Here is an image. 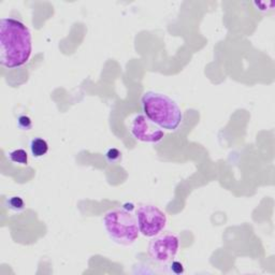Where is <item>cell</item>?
Masks as SVG:
<instances>
[{"mask_svg":"<svg viewBox=\"0 0 275 275\" xmlns=\"http://www.w3.org/2000/svg\"><path fill=\"white\" fill-rule=\"evenodd\" d=\"M32 38L29 28L13 17L0 21V64L8 69L22 67L29 61Z\"/></svg>","mask_w":275,"mask_h":275,"instance_id":"1","label":"cell"},{"mask_svg":"<svg viewBox=\"0 0 275 275\" xmlns=\"http://www.w3.org/2000/svg\"><path fill=\"white\" fill-rule=\"evenodd\" d=\"M144 115L161 129L173 132L183 121V112L174 100L156 91H146L142 96Z\"/></svg>","mask_w":275,"mask_h":275,"instance_id":"2","label":"cell"},{"mask_svg":"<svg viewBox=\"0 0 275 275\" xmlns=\"http://www.w3.org/2000/svg\"><path fill=\"white\" fill-rule=\"evenodd\" d=\"M103 225L110 239L123 246H130L139 238L137 218L125 208L113 209L103 217Z\"/></svg>","mask_w":275,"mask_h":275,"instance_id":"3","label":"cell"},{"mask_svg":"<svg viewBox=\"0 0 275 275\" xmlns=\"http://www.w3.org/2000/svg\"><path fill=\"white\" fill-rule=\"evenodd\" d=\"M137 222L139 231L147 238L158 235L167 225V215L159 207L143 205L137 211Z\"/></svg>","mask_w":275,"mask_h":275,"instance_id":"4","label":"cell"},{"mask_svg":"<svg viewBox=\"0 0 275 275\" xmlns=\"http://www.w3.org/2000/svg\"><path fill=\"white\" fill-rule=\"evenodd\" d=\"M179 250V238L173 233H165L150 241L148 245V255L156 263L167 264L176 256Z\"/></svg>","mask_w":275,"mask_h":275,"instance_id":"5","label":"cell"},{"mask_svg":"<svg viewBox=\"0 0 275 275\" xmlns=\"http://www.w3.org/2000/svg\"><path fill=\"white\" fill-rule=\"evenodd\" d=\"M130 132L137 140L146 143H158L165 137V133L143 114L137 115L133 120Z\"/></svg>","mask_w":275,"mask_h":275,"instance_id":"6","label":"cell"},{"mask_svg":"<svg viewBox=\"0 0 275 275\" xmlns=\"http://www.w3.org/2000/svg\"><path fill=\"white\" fill-rule=\"evenodd\" d=\"M29 147L31 155L35 158H41V157L47 155V153L49 152V144L42 138H35V139H32L29 144Z\"/></svg>","mask_w":275,"mask_h":275,"instance_id":"7","label":"cell"},{"mask_svg":"<svg viewBox=\"0 0 275 275\" xmlns=\"http://www.w3.org/2000/svg\"><path fill=\"white\" fill-rule=\"evenodd\" d=\"M4 205L6 208L15 213L22 212L25 208V202L23 198L19 197V196H10V197H6Z\"/></svg>","mask_w":275,"mask_h":275,"instance_id":"8","label":"cell"},{"mask_svg":"<svg viewBox=\"0 0 275 275\" xmlns=\"http://www.w3.org/2000/svg\"><path fill=\"white\" fill-rule=\"evenodd\" d=\"M9 159L16 163V165H21V166H26L28 163V154L23 148H18L14 149L12 152L9 153Z\"/></svg>","mask_w":275,"mask_h":275,"instance_id":"9","label":"cell"},{"mask_svg":"<svg viewBox=\"0 0 275 275\" xmlns=\"http://www.w3.org/2000/svg\"><path fill=\"white\" fill-rule=\"evenodd\" d=\"M106 158L109 163H117L122 160V153L115 147L109 148L106 153Z\"/></svg>","mask_w":275,"mask_h":275,"instance_id":"10","label":"cell"},{"mask_svg":"<svg viewBox=\"0 0 275 275\" xmlns=\"http://www.w3.org/2000/svg\"><path fill=\"white\" fill-rule=\"evenodd\" d=\"M17 126L22 130H30L32 127V122L27 115H19L17 117Z\"/></svg>","mask_w":275,"mask_h":275,"instance_id":"11","label":"cell"},{"mask_svg":"<svg viewBox=\"0 0 275 275\" xmlns=\"http://www.w3.org/2000/svg\"><path fill=\"white\" fill-rule=\"evenodd\" d=\"M170 267H171L172 272L175 274H181L184 272V267H183V265L179 263V261H173Z\"/></svg>","mask_w":275,"mask_h":275,"instance_id":"12","label":"cell"},{"mask_svg":"<svg viewBox=\"0 0 275 275\" xmlns=\"http://www.w3.org/2000/svg\"><path fill=\"white\" fill-rule=\"evenodd\" d=\"M123 208H125L126 211H128V212H132L133 209L135 208V206H134V205H133V204H126V205H124Z\"/></svg>","mask_w":275,"mask_h":275,"instance_id":"13","label":"cell"}]
</instances>
